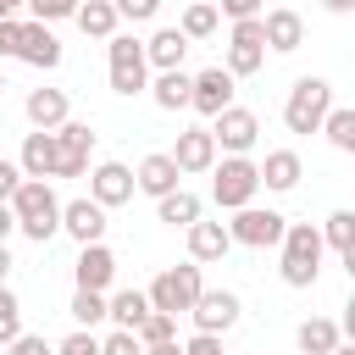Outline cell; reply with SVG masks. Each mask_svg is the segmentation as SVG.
<instances>
[{"mask_svg": "<svg viewBox=\"0 0 355 355\" xmlns=\"http://www.w3.org/2000/svg\"><path fill=\"white\" fill-rule=\"evenodd\" d=\"M6 205H11V216H17V233H28L33 244H50V239L61 233V200H55L50 178H22Z\"/></svg>", "mask_w": 355, "mask_h": 355, "instance_id": "6da1fadb", "label": "cell"}, {"mask_svg": "<svg viewBox=\"0 0 355 355\" xmlns=\"http://www.w3.org/2000/svg\"><path fill=\"white\" fill-rule=\"evenodd\" d=\"M277 272H283V283L288 288H311L316 277H322V255H327V244H322V227H311V222H288L283 227V239H277Z\"/></svg>", "mask_w": 355, "mask_h": 355, "instance_id": "7a4b0ae2", "label": "cell"}, {"mask_svg": "<svg viewBox=\"0 0 355 355\" xmlns=\"http://www.w3.org/2000/svg\"><path fill=\"white\" fill-rule=\"evenodd\" d=\"M255 194H261V172H255L250 155H222V161H211V200H216L222 211H239V205H250Z\"/></svg>", "mask_w": 355, "mask_h": 355, "instance_id": "3957f363", "label": "cell"}, {"mask_svg": "<svg viewBox=\"0 0 355 355\" xmlns=\"http://www.w3.org/2000/svg\"><path fill=\"white\" fill-rule=\"evenodd\" d=\"M111 50V94H122V100H133V94H144L150 89V61H144V39H133V33H111L105 39Z\"/></svg>", "mask_w": 355, "mask_h": 355, "instance_id": "277c9868", "label": "cell"}, {"mask_svg": "<svg viewBox=\"0 0 355 355\" xmlns=\"http://www.w3.org/2000/svg\"><path fill=\"white\" fill-rule=\"evenodd\" d=\"M327 105H333V83H327V78H294V89H288V100H283L288 133H316L322 116H327Z\"/></svg>", "mask_w": 355, "mask_h": 355, "instance_id": "5b68a950", "label": "cell"}, {"mask_svg": "<svg viewBox=\"0 0 355 355\" xmlns=\"http://www.w3.org/2000/svg\"><path fill=\"white\" fill-rule=\"evenodd\" d=\"M205 288V277H200V261H183V266H166L150 288H144V300H150V311H166V316H183L189 305H194V294Z\"/></svg>", "mask_w": 355, "mask_h": 355, "instance_id": "8992f818", "label": "cell"}, {"mask_svg": "<svg viewBox=\"0 0 355 355\" xmlns=\"http://www.w3.org/2000/svg\"><path fill=\"white\" fill-rule=\"evenodd\" d=\"M283 227H288V216L283 211H272V205H239L233 211V222H227V239L233 244H244V250H277V239H283Z\"/></svg>", "mask_w": 355, "mask_h": 355, "instance_id": "52a82bcc", "label": "cell"}, {"mask_svg": "<svg viewBox=\"0 0 355 355\" xmlns=\"http://www.w3.org/2000/svg\"><path fill=\"white\" fill-rule=\"evenodd\" d=\"M211 139H216V150H222V155H250V150H255V139H261V122H255V111L227 105V111H216V116H211Z\"/></svg>", "mask_w": 355, "mask_h": 355, "instance_id": "ba28073f", "label": "cell"}, {"mask_svg": "<svg viewBox=\"0 0 355 355\" xmlns=\"http://www.w3.org/2000/svg\"><path fill=\"white\" fill-rule=\"evenodd\" d=\"M239 311H244V305H239L233 288H200L183 316L194 322V333H227V327L239 322Z\"/></svg>", "mask_w": 355, "mask_h": 355, "instance_id": "9c48e42d", "label": "cell"}, {"mask_svg": "<svg viewBox=\"0 0 355 355\" xmlns=\"http://www.w3.org/2000/svg\"><path fill=\"white\" fill-rule=\"evenodd\" d=\"M233 72L227 67H205V72H189V111H200V116H216V111H227L233 105Z\"/></svg>", "mask_w": 355, "mask_h": 355, "instance_id": "30bf717a", "label": "cell"}, {"mask_svg": "<svg viewBox=\"0 0 355 355\" xmlns=\"http://www.w3.org/2000/svg\"><path fill=\"white\" fill-rule=\"evenodd\" d=\"M55 150H61V155H55V178H83V172H89V155H94V128L67 116V122L55 128Z\"/></svg>", "mask_w": 355, "mask_h": 355, "instance_id": "8fae6325", "label": "cell"}, {"mask_svg": "<svg viewBox=\"0 0 355 355\" xmlns=\"http://www.w3.org/2000/svg\"><path fill=\"white\" fill-rule=\"evenodd\" d=\"M89 178V200L94 205H105V211H116V205H128L139 189H133V166H122V161H100L94 172H83Z\"/></svg>", "mask_w": 355, "mask_h": 355, "instance_id": "7c38bea8", "label": "cell"}, {"mask_svg": "<svg viewBox=\"0 0 355 355\" xmlns=\"http://www.w3.org/2000/svg\"><path fill=\"white\" fill-rule=\"evenodd\" d=\"M61 39H55V28L50 22H22V39H17V61H28V67H39V72H55L61 67Z\"/></svg>", "mask_w": 355, "mask_h": 355, "instance_id": "4fadbf2b", "label": "cell"}, {"mask_svg": "<svg viewBox=\"0 0 355 355\" xmlns=\"http://www.w3.org/2000/svg\"><path fill=\"white\" fill-rule=\"evenodd\" d=\"M72 283H78V288H100V294L116 283V255H111V244H105V239H94V244H78Z\"/></svg>", "mask_w": 355, "mask_h": 355, "instance_id": "5bb4252c", "label": "cell"}, {"mask_svg": "<svg viewBox=\"0 0 355 355\" xmlns=\"http://www.w3.org/2000/svg\"><path fill=\"white\" fill-rule=\"evenodd\" d=\"M261 39H266V50H277V55H294V50L305 44V17H300V11H288V6H277V11H261Z\"/></svg>", "mask_w": 355, "mask_h": 355, "instance_id": "9a60e30c", "label": "cell"}, {"mask_svg": "<svg viewBox=\"0 0 355 355\" xmlns=\"http://www.w3.org/2000/svg\"><path fill=\"white\" fill-rule=\"evenodd\" d=\"M166 155L178 161L183 178H189V172H211V161H216V139H211V128H183L178 144H172Z\"/></svg>", "mask_w": 355, "mask_h": 355, "instance_id": "2e32d148", "label": "cell"}, {"mask_svg": "<svg viewBox=\"0 0 355 355\" xmlns=\"http://www.w3.org/2000/svg\"><path fill=\"white\" fill-rule=\"evenodd\" d=\"M178 183H183V172H178V161H172L166 150H155V155H144V161L133 166V189H139V194H150V200L172 194Z\"/></svg>", "mask_w": 355, "mask_h": 355, "instance_id": "e0dca14e", "label": "cell"}, {"mask_svg": "<svg viewBox=\"0 0 355 355\" xmlns=\"http://www.w3.org/2000/svg\"><path fill=\"white\" fill-rule=\"evenodd\" d=\"M61 233L78 239V244L105 239V205H94L89 194H83V200H67V205H61Z\"/></svg>", "mask_w": 355, "mask_h": 355, "instance_id": "ac0fdd59", "label": "cell"}, {"mask_svg": "<svg viewBox=\"0 0 355 355\" xmlns=\"http://www.w3.org/2000/svg\"><path fill=\"white\" fill-rule=\"evenodd\" d=\"M55 128H33L28 139H22V150H17V166H22V178H55Z\"/></svg>", "mask_w": 355, "mask_h": 355, "instance_id": "d6986e66", "label": "cell"}, {"mask_svg": "<svg viewBox=\"0 0 355 355\" xmlns=\"http://www.w3.org/2000/svg\"><path fill=\"white\" fill-rule=\"evenodd\" d=\"M183 239H189V261H200V266H211V261H222L227 250H233V239H227V222H189L183 227Z\"/></svg>", "mask_w": 355, "mask_h": 355, "instance_id": "ffe728a7", "label": "cell"}, {"mask_svg": "<svg viewBox=\"0 0 355 355\" xmlns=\"http://www.w3.org/2000/svg\"><path fill=\"white\" fill-rule=\"evenodd\" d=\"M255 172H261V189H272V194H288V189H300V178H305V161H300L294 150H266V161H255Z\"/></svg>", "mask_w": 355, "mask_h": 355, "instance_id": "44dd1931", "label": "cell"}, {"mask_svg": "<svg viewBox=\"0 0 355 355\" xmlns=\"http://www.w3.org/2000/svg\"><path fill=\"white\" fill-rule=\"evenodd\" d=\"M22 111H28L33 128H61V122L72 116V100H67V89H28Z\"/></svg>", "mask_w": 355, "mask_h": 355, "instance_id": "7402d4cb", "label": "cell"}, {"mask_svg": "<svg viewBox=\"0 0 355 355\" xmlns=\"http://www.w3.org/2000/svg\"><path fill=\"white\" fill-rule=\"evenodd\" d=\"M183 55H189V39H183L178 28H155V33L144 39V61H150L155 72H172V67H183Z\"/></svg>", "mask_w": 355, "mask_h": 355, "instance_id": "603a6c76", "label": "cell"}, {"mask_svg": "<svg viewBox=\"0 0 355 355\" xmlns=\"http://www.w3.org/2000/svg\"><path fill=\"white\" fill-rule=\"evenodd\" d=\"M150 316V300H144V288H116V294H105V322L111 327H139Z\"/></svg>", "mask_w": 355, "mask_h": 355, "instance_id": "cb8c5ba5", "label": "cell"}, {"mask_svg": "<svg viewBox=\"0 0 355 355\" xmlns=\"http://www.w3.org/2000/svg\"><path fill=\"white\" fill-rule=\"evenodd\" d=\"M338 338H344V327H338L333 316H305V322L294 327V344H300V355H327Z\"/></svg>", "mask_w": 355, "mask_h": 355, "instance_id": "d4e9b609", "label": "cell"}, {"mask_svg": "<svg viewBox=\"0 0 355 355\" xmlns=\"http://www.w3.org/2000/svg\"><path fill=\"white\" fill-rule=\"evenodd\" d=\"M72 22H78V28L89 33V39H111L122 17H116V6H111V0H78V11H72Z\"/></svg>", "mask_w": 355, "mask_h": 355, "instance_id": "484cf974", "label": "cell"}, {"mask_svg": "<svg viewBox=\"0 0 355 355\" xmlns=\"http://www.w3.org/2000/svg\"><path fill=\"white\" fill-rule=\"evenodd\" d=\"M200 211H205V205H200V194H189L183 183H178L172 194H161V200H155V216H161L166 227H189V222H200Z\"/></svg>", "mask_w": 355, "mask_h": 355, "instance_id": "4316f807", "label": "cell"}, {"mask_svg": "<svg viewBox=\"0 0 355 355\" xmlns=\"http://www.w3.org/2000/svg\"><path fill=\"white\" fill-rule=\"evenodd\" d=\"M150 100H155L161 111H189V72H183V67H172V72H155V83H150Z\"/></svg>", "mask_w": 355, "mask_h": 355, "instance_id": "83f0119b", "label": "cell"}, {"mask_svg": "<svg viewBox=\"0 0 355 355\" xmlns=\"http://www.w3.org/2000/svg\"><path fill=\"white\" fill-rule=\"evenodd\" d=\"M316 133H327V144H333V150L355 155V111H349V105H327V116H322V128H316Z\"/></svg>", "mask_w": 355, "mask_h": 355, "instance_id": "f1b7e54d", "label": "cell"}, {"mask_svg": "<svg viewBox=\"0 0 355 355\" xmlns=\"http://www.w3.org/2000/svg\"><path fill=\"white\" fill-rule=\"evenodd\" d=\"M322 244L338 250V255L355 266V211H333V216L322 222Z\"/></svg>", "mask_w": 355, "mask_h": 355, "instance_id": "f546056e", "label": "cell"}, {"mask_svg": "<svg viewBox=\"0 0 355 355\" xmlns=\"http://www.w3.org/2000/svg\"><path fill=\"white\" fill-rule=\"evenodd\" d=\"M216 28H222V11H216L211 0H194V6L183 11V22H178V33H183L189 44H194V39H211Z\"/></svg>", "mask_w": 355, "mask_h": 355, "instance_id": "4dcf8cb0", "label": "cell"}, {"mask_svg": "<svg viewBox=\"0 0 355 355\" xmlns=\"http://www.w3.org/2000/svg\"><path fill=\"white\" fill-rule=\"evenodd\" d=\"M233 78H250V72H261L266 67V44H233L227 39V61H222Z\"/></svg>", "mask_w": 355, "mask_h": 355, "instance_id": "1f68e13d", "label": "cell"}, {"mask_svg": "<svg viewBox=\"0 0 355 355\" xmlns=\"http://www.w3.org/2000/svg\"><path fill=\"white\" fill-rule=\"evenodd\" d=\"M67 311H72L78 327H100V322H105V294H100V288H78Z\"/></svg>", "mask_w": 355, "mask_h": 355, "instance_id": "d6a6232c", "label": "cell"}, {"mask_svg": "<svg viewBox=\"0 0 355 355\" xmlns=\"http://www.w3.org/2000/svg\"><path fill=\"white\" fill-rule=\"evenodd\" d=\"M17 333H22V300H17V294L0 283V349H6Z\"/></svg>", "mask_w": 355, "mask_h": 355, "instance_id": "836d02e7", "label": "cell"}, {"mask_svg": "<svg viewBox=\"0 0 355 355\" xmlns=\"http://www.w3.org/2000/svg\"><path fill=\"white\" fill-rule=\"evenodd\" d=\"M172 333H178V316H166V311H150V316L133 327L139 344H161V338H172Z\"/></svg>", "mask_w": 355, "mask_h": 355, "instance_id": "e575fe53", "label": "cell"}, {"mask_svg": "<svg viewBox=\"0 0 355 355\" xmlns=\"http://www.w3.org/2000/svg\"><path fill=\"white\" fill-rule=\"evenodd\" d=\"M78 11V0H28V17L33 22H67Z\"/></svg>", "mask_w": 355, "mask_h": 355, "instance_id": "d590c367", "label": "cell"}, {"mask_svg": "<svg viewBox=\"0 0 355 355\" xmlns=\"http://www.w3.org/2000/svg\"><path fill=\"white\" fill-rule=\"evenodd\" d=\"M55 355H100V338H94V327H72V333L55 344Z\"/></svg>", "mask_w": 355, "mask_h": 355, "instance_id": "8d00e7d4", "label": "cell"}, {"mask_svg": "<svg viewBox=\"0 0 355 355\" xmlns=\"http://www.w3.org/2000/svg\"><path fill=\"white\" fill-rule=\"evenodd\" d=\"M100 355H144V344H139L128 327H111V333L100 338Z\"/></svg>", "mask_w": 355, "mask_h": 355, "instance_id": "74e56055", "label": "cell"}, {"mask_svg": "<svg viewBox=\"0 0 355 355\" xmlns=\"http://www.w3.org/2000/svg\"><path fill=\"white\" fill-rule=\"evenodd\" d=\"M122 22H155L161 17V0H111Z\"/></svg>", "mask_w": 355, "mask_h": 355, "instance_id": "f35d334b", "label": "cell"}, {"mask_svg": "<svg viewBox=\"0 0 355 355\" xmlns=\"http://www.w3.org/2000/svg\"><path fill=\"white\" fill-rule=\"evenodd\" d=\"M6 355H55V344H44V333H17L6 344Z\"/></svg>", "mask_w": 355, "mask_h": 355, "instance_id": "ab89813d", "label": "cell"}, {"mask_svg": "<svg viewBox=\"0 0 355 355\" xmlns=\"http://www.w3.org/2000/svg\"><path fill=\"white\" fill-rule=\"evenodd\" d=\"M17 39H22V17H0V61L17 55Z\"/></svg>", "mask_w": 355, "mask_h": 355, "instance_id": "60d3db41", "label": "cell"}, {"mask_svg": "<svg viewBox=\"0 0 355 355\" xmlns=\"http://www.w3.org/2000/svg\"><path fill=\"white\" fill-rule=\"evenodd\" d=\"M183 355H222V333H194L183 344Z\"/></svg>", "mask_w": 355, "mask_h": 355, "instance_id": "b9f144b4", "label": "cell"}, {"mask_svg": "<svg viewBox=\"0 0 355 355\" xmlns=\"http://www.w3.org/2000/svg\"><path fill=\"white\" fill-rule=\"evenodd\" d=\"M17 183H22V166L0 155V200H11V189H17Z\"/></svg>", "mask_w": 355, "mask_h": 355, "instance_id": "7bdbcfd3", "label": "cell"}, {"mask_svg": "<svg viewBox=\"0 0 355 355\" xmlns=\"http://www.w3.org/2000/svg\"><path fill=\"white\" fill-rule=\"evenodd\" d=\"M261 6L266 0H222V17H233V22L239 17H261Z\"/></svg>", "mask_w": 355, "mask_h": 355, "instance_id": "ee69618b", "label": "cell"}, {"mask_svg": "<svg viewBox=\"0 0 355 355\" xmlns=\"http://www.w3.org/2000/svg\"><path fill=\"white\" fill-rule=\"evenodd\" d=\"M144 355H183L178 338H161V344H144Z\"/></svg>", "mask_w": 355, "mask_h": 355, "instance_id": "f6af8a7d", "label": "cell"}, {"mask_svg": "<svg viewBox=\"0 0 355 355\" xmlns=\"http://www.w3.org/2000/svg\"><path fill=\"white\" fill-rule=\"evenodd\" d=\"M11 233H17V216H11V205H6V200H0V244H6V239H11Z\"/></svg>", "mask_w": 355, "mask_h": 355, "instance_id": "bcb514c9", "label": "cell"}, {"mask_svg": "<svg viewBox=\"0 0 355 355\" xmlns=\"http://www.w3.org/2000/svg\"><path fill=\"white\" fill-rule=\"evenodd\" d=\"M322 6H327L333 17H349V11H355V0H322Z\"/></svg>", "mask_w": 355, "mask_h": 355, "instance_id": "7dc6e473", "label": "cell"}, {"mask_svg": "<svg viewBox=\"0 0 355 355\" xmlns=\"http://www.w3.org/2000/svg\"><path fill=\"white\" fill-rule=\"evenodd\" d=\"M11 266H17V261H11V250H6V244H0V283H6V277H11Z\"/></svg>", "mask_w": 355, "mask_h": 355, "instance_id": "c3c4849f", "label": "cell"}, {"mask_svg": "<svg viewBox=\"0 0 355 355\" xmlns=\"http://www.w3.org/2000/svg\"><path fill=\"white\" fill-rule=\"evenodd\" d=\"M22 6H28V0H0V17H17Z\"/></svg>", "mask_w": 355, "mask_h": 355, "instance_id": "681fc988", "label": "cell"}, {"mask_svg": "<svg viewBox=\"0 0 355 355\" xmlns=\"http://www.w3.org/2000/svg\"><path fill=\"white\" fill-rule=\"evenodd\" d=\"M327 355H355V344H344V338H338V344H333Z\"/></svg>", "mask_w": 355, "mask_h": 355, "instance_id": "f907efd6", "label": "cell"}, {"mask_svg": "<svg viewBox=\"0 0 355 355\" xmlns=\"http://www.w3.org/2000/svg\"><path fill=\"white\" fill-rule=\"evenodd\" d=\"M0 94H6V72H0Z\"/></svg>", "mask_w": 355, "mask_h": 355, "instance_id": "816d5d0a", "label": "cell"}]
</instances>
